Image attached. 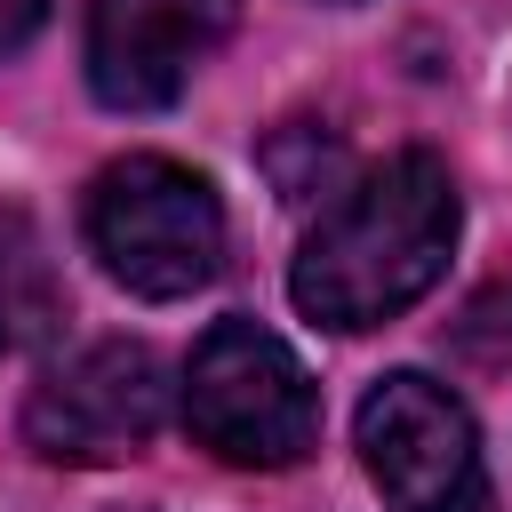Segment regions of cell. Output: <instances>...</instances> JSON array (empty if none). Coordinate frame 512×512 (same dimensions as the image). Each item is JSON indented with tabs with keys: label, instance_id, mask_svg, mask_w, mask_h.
I'll use <instances>...</instances> for the list:
<instances>
[{
	"label": "cell",
	"instance_id": "cell-1",
	"mask_svg": "<svg viewBox=\"0 0 512 512\" xmlns=\"http://www.w3.org/2000/svg\"><path fill=\"white\" fill-rule=\"evenodd\" d=\"M456 224H464L456 176L432 152H392L320 208V224L296 248L288 296L304 320H320L336 336L384 328L448 272Z\"/></svg>",
	"mask_w": 512,
	"mask_h": 512
},
{
	"label": "cell",
	"instance_id": "cell-2",
	"mask_svg": "<svg viewBox=\"0 0 512 512\" xmlns=\"http://www.w3.org/2000/svg\"><path fill=\"white\" fill-rule=\"evenodd\" d=\"M88 248L128 296H192L224 264V200L168 152H128L88 184Z\"/></svg>",
	"mask_w": 512,
	"mask_h": 512
},
{
	"label": "cell",
	"instance_id": "cell-3",
	"mask_svg": "<svg viewBox=\"0 0 512 512\" xmlns=\"http://www.w3.org/2000/svg\"><path fill=\"white\" fill-rule=\"evenodd\" d=\"M184 432L224 464L280 472L320 440V392L272 328L216 320L184 360Z\"/></svg>",
	"mask_w": 512,
	"mask_h": 512
},
{
	"label": "cell",
	"instance_id": "cell-4",
	"mask_svg": "<svg viewBox=\"0 0 512 512\" xmlns=\"http://www.w3.org/2000/svg\"><path fill=\"white\" fill-rule=\"evenodd\" d=\"M360 464L392 512H488V464L464 400L424 368H392L360 400Z\"/></svg>",
	"mask_w": 512,
	"mask_h": 512
},
{
	"label": "cell",
	"instance_id": "cell-5",
	"mask_svg": "<svg viewBox=\"0 0 512 512\" xmlns=\"http://www.w3.org/2000/svg\"><path fill=\"white\" fill-rule=\"evenodd\" d=\"M168 416V376L152 360V344L136 336H96L72 360H56L32 400H24V440L48 464H120L136 448H152Z\"/></svg>",
	"mask_w": 512,
	"mask_h": 512
},
{
	"label": "cell",
	"instance_id": "cell-6",
	"mask_svg": "<svg viewBox=\"0 0 512 512\" xmlns=\"http://www.w3.org/2000/svg\"><path fill=\"white\" fill-rule=\"evenodd\" d=\"M240 0H88V88L112 112H160L224 48Z\"/></svg>",
	"mask_w": 512,
	"mask_h": 512
},
{
	"label": "cell",
	"instance_id": "cell-7",
	"mask_svg": "<svg viewBox=\"0 0 512 512\" xmlns=\"http://www.w3.org/2000/svg\"><path fill=\"white\" fill-rule=\"evenodd\" d=\"M456 344H464V352H480V360H512V288L472 296V304H464V320H456Z\"/></svg>",
	"mask_w": 512,
	"mask_h": 512
},
{
	"label": "cell",
	"instance_id": "cell-8",
	"mask_svg": "<svg viewBox=\"0 0 512 512\" xmlns=\"http://www.w3.org/2000/svg\"><path fill=\"white\" fill-rule=\"evenodd\" d=\"M40 16H48V0H0V56L24 48V40L40 32Z\"/></svg>",
	"mask_w": 512,
	"mask_h": 512
},
{
	"label": "cell",
	"instance_id": "cell-9",
	"mask_svg": "<svg viewBox=\"0 0 512 512\" xmlns=\"http://www.w3.org/2000/svg\"><path fill=\"white\" fill-rule=\"evenodd\" d=\"M136 512H152V504H136Z\"/></svg>",
	"mask_w": 512,
	"mask_h": 512
}]
</instances>
